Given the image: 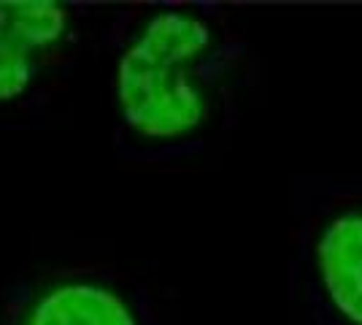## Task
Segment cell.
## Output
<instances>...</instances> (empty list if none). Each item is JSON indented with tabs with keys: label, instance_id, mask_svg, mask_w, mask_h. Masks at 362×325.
<instances>
[{
	"label": "cell",
	"instance_id": "1",
	"mask_svg": "<svg viewBox=\"0 0 362 325\" xmlns=\"http://www.w3.org/2000/svg\"><path fill=\"white\" fill-rule=\"evenodd\" d=\"M114 147L136 163L200 155L235 122L252 52L216 3H149L117 14Z\"/></svg>",
	"mask_w": 362,
	"mask_h": 325
},
{
	"label": "cell",
	"instance_id": "2",
	"mask_svg": "<svg viewBox=\"0 0 362 325\" xmlns=\"http://www.w3.org/2000/svg\"><path fill=\"white\" fill-rule=\"evenodd\" d=\"M289 307L300 325H362V176L289 185Z\"/></svg>",
	"mask_w": 362,
	"mask_h": 325
},
{
	"label": "cell",
	"instance_id": "3",
	"mask_svg": "<svg viewBox=\"0 0 362 325\" xmlns=\"http://www.w3.org/2000/svg\"><path fill=\"white\" fill-rule=\"evenodd\" d=\"M0 325H160L149 290L111 268H44L0 293Z\"/></svg>",
	"mask_w": 362,
	"mask_h": 325
},
{
	"label": "cell",
	"instance_id": "4",
	"mask_svg": "<svg viewBox=\"0 0 362 325\" xmlns=\"http://www.w3.org/2000/svg\"><path fill=\"white\" fill-rule=\"evenodd\" d=\"M68 65L19 44L0 30V120H35L54 76H65Z\"/></svg>",
	"mask_w": 362,
	"mask_h": 325
}]
</instances>
